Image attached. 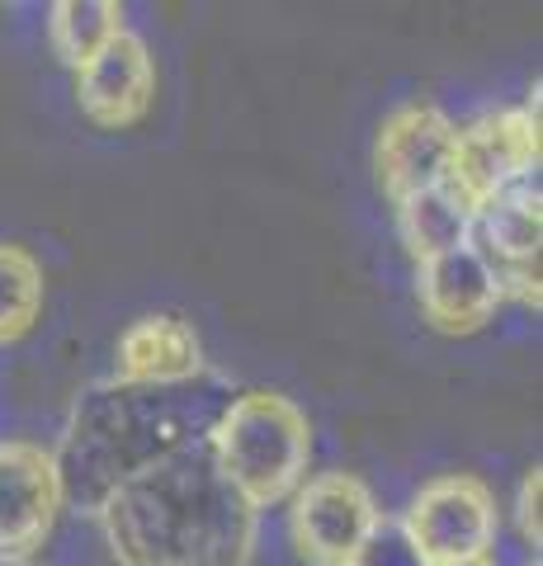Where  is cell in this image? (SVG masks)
<instances>
[{"mask_svg":"<svg viewBox=\"0 0 543 566\" xmlns=\"http://www.w3.org/2000/svg\"><path fill=\"white\" fill-rule=\"evenodd\" d=\"M463 566H497V557H482V562H463Z\"/></svg>","mask_w":543,"mask_h":566,"instance_id":"cell-18","label":"cell"},{"mask_svg":"<svg viewBox=\"0 0 543 566\" xmlns=\"http://www.w3.org/2000/svg\"><path fill=\"white\" fill-rule=\"evenodd\" d=\"M114 33H124V10L114 0H62L48 10V43L72 71L91 62Z\"/></svg>","mask_w":543,"mask_h":566,"instance_id":"cell-14","label":"cell"},{"mask_svg":"<svg viewBox=\"0 0 543 566\" xmlns=\"http://www.w3.org/2000/svg\"><path fill=\"white\" fill-rule=\"evenodd\" d=\"M208 453L241 501L265 510L307 482L312 424L284 392H241L208 434Z\"/></svg>","mask_w":543,"mask_h":566,"instance_id":"cell-3","label":"cell"},{"mask_svg":"<svg viewBox=\"0 0 543 566\" xmlns=\"http://www.w3.org/2000/svg\"><path fill=\"white\" fill-rule=\"evenodd\" d=\"M416 297L426 322L445 335H472L482 331L497 316V307L505 303L501 297V274L492 270L478 245H459L449 255H435L420 264L416 274Z\"/></svg>","mask_w":543,"mask_h":566,"instance_id":"cell-9","label":"cell"},{"mask_svg":"<svg viewBox=\"0 0 543 566\" xmlns=\"http://www.w3.org/2000/svg\"><path fill=\"white\" fill-rule=\"evenodd\" d=\"M203 374L199 335L185 316L175 312H147L118 335L114 345V378L137 387H170Z\"/></svg>","mask_w":543,"mask_h":566,"instance_id":"cell-12","label":"cell"},{"mask_svg":"<svg viewBox=\"0 0 543 566\" xmlns=\"http://www.w3.org/2000/svg\"><path fill=\"white\" fill-rule=\"evenodd\" d=\"M156 99V66L137 33H114L91 62L76 71V104L95 128H133Z\"/></svg>","mask_w":543,"mask_h":566,"instance_id":"cell-10","label":"cell"},{"mask_svg":"<svg viewBox=\"0 0 543 566\" xmlns=\"http://www.w3.org/2000/svg\"><path fill=\"white\" fill-rule=\"evenodd\" d=\"M401 528L411 534V543L426 553L430 566L482 562L497 547V501L482 476L445 472L411 495Z\"/></svg>","mask_w":543,"mask_h":566,"instance_id":"cell-4","label":"cell"},{"mask_svg":"<svg viewBox=\"0 0 543 566\" xmlns=\"http://www.w3.org/2000/svg\"><path fill=\"white\" fill-rule=\"evenodd\" d=\"M539 495H543V472L539 468H530L524 472V482H520V534H524V543L530 547H539Z\"/></svg>","mask_w":543,"mask_h":566,"instance_id":"cell-17","label":"cell"},{"mask_svg":"<svg viewBox=\"0 0 543 566\" xmlns=\"http://www.w3.org/2000/svg\"><path fill=\"white\" fill-rule=\"evenodd\" d=\"M397 232H401V245L426 264L472 241V208L449 185L420 189V193L397 199Z\"/></svg>","mask_w":543,"mask_h":566,"instance_id":"cell-13","label":"cell"},{"mask_svg":"<svg viewBox=\"0 0 543 566\" xmlns=\"http://www.w3.org/2000/svg\"><path fill=\"white\" fill-rule=\"evenodd\" d=\"M539 170V114L501 109L459 128L449 161V189L478 212L487 199L534 180Z\"/></svg>","mask_w":543,"mask_h":566,"instance_id":"cell-5","label":"cell"},{"mask_svg":"<svg viewBox=\"0 0 543 566\" xmlns=\"http://www.w3.org/2000/svg\"><path fill=\"white\" fill-rule=\"evenodd\" d=\"M472 245H478V251L492 260V270L501 274V293L539 289V245H543L539 180L505 189L472 212Z\"/></svg>","mask_w":543,"mask_h":566,"instance_id":"cell-11","label":"cell"},{"mask_svg":"<svg viewBox=\"0 0 543 566\" xmlns=\"http://www.w3.org/2000/svg\"><path fill=\"white\" fill-rule=\"evenodd\" d=\"M255 515L195 444L124 482L95 520L118 566H251Z\"/></svg>","mask_w":543,"mask_h":566,"instance_id":"cell-2","label":"cell"},{"mask_svg":"<svg viewBox=\"0 0 543 566\" xmlns=\"http://www.w3.org/2000/svg\"><path fill=\"white\" fill-rule=\"evenodd\" d=\"M227 406L232 387L213 374H195L170 387H137L118 378L85 387L66 420L62 449L52 453L62 505L100 515V505L137 472L180 449L208 444Z\"/></svg>","mask_w":543,"mask_h":566,"instance_id":"cell-1","label":"cell"},{"mask_svg":"<svg viewBox=\"0 0 543 566\" xmlns=\"http://www.w3.org/2000/svg\"><path fill=\"white\" fill-rule=\"evenodd\" d=\"M349 566H430V562L411 543L407 528H401V520H378L374 534L359 543L355 557H349Z\"/></svg>","mask_w":543,"mask_h":566,"instance_id":"cell-16","label":"cell"},{"mask_svg":"<svg viewBox=\"0 0 543 566\" xmlns=\"http://www.w3.org/2000/svg\"><path fill=\"white\" fill-rule=\"evenodd\" d=\"M453 142H459V128L435 104H401L397 114H388L374 142V170L383 193L397 203L407 193L449 185Z\"/></svg>","mask_w":543,"mask_h":566,"instance_id":"cell-8","label":"cell"},{"mask_svg":"<svg viewBox=\"0 0 543 566\" xmlns=\"http://www.w3.org/2000/svg\"><path fill=\"white\" fill-rule=\"evenodd\" d=\"M289 501H293V510H289L293 547L312 566H349V557L359 553V543L369 538L374 524L383 520L374 491L364 486L355 472H317V476H307Z\"/></svg>","mask_w":543,"mask_h":566,"instance_id":"cell-6","label":"cell"},{"mask_svg":"<svg viewBox=\"0 0 543 566\" xmlns=\"http://www.w3.org/2000/svg\"><path fill=\"white\" fill-rule=\"evenodd\" d=\"M62 510L52 453L24 439H0V566H20L43 547Z\"/></svg>","mask_w":543,"mask_h":566,"instance_id":"cell-7","label":"cell"},{"mask_svg":"<svg viewBox=\"0 0 543 566\" xmlns=\"http://www.w3.org/2000/svg\"><path fill=\"white\" fill-rule=\"evenodd\" d=\"M43 312V264L24 245H0V345L33 331Z\"/></svg>","mask_w":543,"mask_h":566,"instance_id":"cell-15","label":"cell"}]
</instances>
